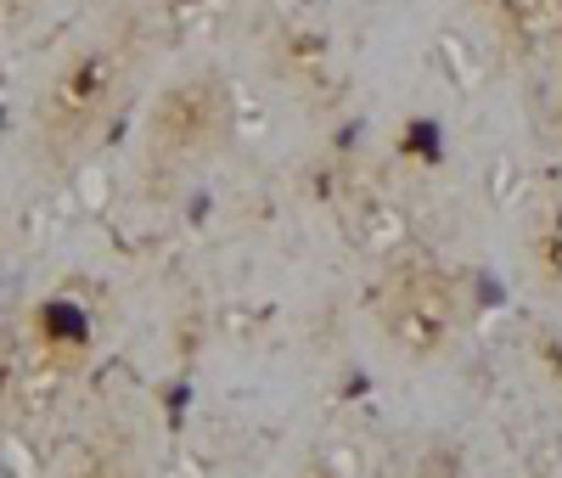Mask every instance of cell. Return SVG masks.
Instances as JSON below:
<instances>
[{
	"mask_svg": "<svg viewBox=\"0 0 562 478\" xmlns=\"http://www.w3.org/2000/svg\"><path fill=\"white\" fill-rule=\"evenodd\" d=\"M490 40L518 63L562 57V0H467Z\"/></svg>",
	"mask_w": 562,
	"mask_h": 478,
	"instance_id": "5",
	"label": "cell"
},
{
	"mask_svg": "<svg viewBox=\"0 0 562 478\" xmlns=\"http://www.w3.org/2000/svg\"><path fill=\"white\" fill-rule=\"evenodd\" d=\"M140 63H147V40H140V23L130 18L74 40L34 90V108H29L34 164L63 175L97 153L130 102Z\"/></svg>",
	"mask_w": 562,
	"mask_h": 478,
	"instance_id": "1",
	"label": "cell"
},
{
	"mask_svg": "<svg viewBox=\"0 0 562 478\" xmlns=\"http://www.w3.org/2000/svg\"><path fill=\"white\" fill-rule=\"evenodd\" d=\"M57 478H135L130 473V456H124V445L108 434H90V440H79V445H68V456H63V467H57Z\"/></svg>",
	"mask_w": 562,
	"mask_h": 478,
	"instance_id": "7",
	"label": "cell"
},
{
	"mask_svg": "<svg viewBox=\"0 0 562 478\" xmlns=\"http://www.w3.org/2000/svg\"><path fill=\"white\" fill-rule=\"evenodd\" d=\"M524 265L540 293L562 299V198H540L524 231Z\"/></svg>",
	"mask_w": 562,
	"mask_h": 478,
	"instance_id": "6",
	"label": "cell"
},
{
	"mask_svg": "<svg viewBox=\"0 0 562 478\" xmlns=\"http://www.w3.org/2000/svg\"><path fill=\"white\" fill-rule=\"evenodd\" d=\"M237 130V90L220 68L175 74L153 90L140 113V169L153 180H180L203 169Z\"/></svg>",
	"mask_w": 562,
	"mask_h": 478,
	"instance_id": "3",
	"label": "cell"
},
{
	"mask_svg": "<svg viewBox=\"0 0 562 478\" xmlns=\"http://www.w3.org/2000/svg\"><path fill=\"white\" fill-rule=\"evenodd\" d=\"M546 135H551V147L562 153V79L551 90V108H546Z\"/></svg>",
	"mask_w": 562,
	"mask_h": 478,
	"instance_id": "9",
	"label": "cell"
},
{
	"mask_svg": "<svg viewBox=\"0 0 562 478\" xmlns=\"http://www.w3.org/2000/svg\"><path fill=\"white\" fill-rule=\"evenodd\" d=\"M366 315L400 360L434 366L461 349L467 321H473V299H467V281L450 265L428 254H394L371 281Z\"/></svg>",
	"mask_w": 562,
	"mask_h": 478,
	"instance_id": "2",
	"label": "cell"
},
{
	"mask_svg": "<svg viewBox=\"0 0 562 478\" xmlns=\"http://www.w3.org/2000/svg\"><path fill=\"white\" fill-rule=\"evenodd\" d=\"M23 344H29V377H74L97 349V310L74 287H57L34 304Z\"/></svg>",
	"mask_w": 562,
	"mask_h": 478,
	"instance_id": "4",
	"label": "cell"
},
{
	"mask_svg": "<svg viewBox=\"0 0 562 478\" xmlns=\"http://www.w3.org/2000/svg\"><path fill=\"white\" fill-rule=\"evenodd\" d=\"M411 478H467V473H461V456L450 445H428V451L416 456Z\"/></svg>",
	"mask_w": 562,
	"mask_h": 478,
	"instance_id": "8",
	"label": "cell"
}]
</instances>
